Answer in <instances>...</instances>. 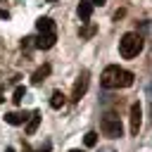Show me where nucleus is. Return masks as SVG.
<instances>
[{
    "label": "nucleus",
    "instance_id": "nucleus-1",
    "mask_svg": "<svg viewBox=\"0 0 152 152\" xmlns=\"http://www.w3.org/2000/svg\"><path fill=\"white\" fill-rule=\"evenodd\" d=\"M133 74L128 71V69H121L119 64H109L104 71H102V76H100V83L104 86V88H128V86H133Z\"/></svg>",
    "mask_w": 152,
    "mask_h": 152
},
{
    "label": "nucleus",
    "instance_id": "nucleus-2",
    "mask_svg": "<svg viewBox=\"0 0 152 152\" xmlns=\"http://www.w3.org/2000/svg\"><path fill=\"white\" fill-rule=\"evenodd\" d=\"M142 50V38L138 33H124L119 40V52L124 59H133L138 57V52Z\"/></svg>",
    "mask_w": 152,
    "mask_h": 152
},
{
    "label": "nucleus",
    "instance_id": "nucleus-3",
    "mask_svg": "<svg viewBox=\"0 0 152 152\" xmlns=\"http://www.w3.org/2000/svg\"><path fill=\"white\" fill-rule=\"evenodd\" d=\"M100 131H102V135H107V138H112V140L124 135V126H121L119 116H114V114L102 116V121H100Z\"/></svg>",
    "mask_w": 152,
    "mask_h": 152
},
{
    "label": "nucleus",
    "instance_id": "nucleus-4",
    "mask_svg": "<svg viewBox=\"0 0 152 152\" xmlns=\"http://www.w3.org/2000/svg\"><path fill=\"white\" fill-rule=\"evenodd\" d=\"M88 78H90V74L83 69V71L78 74L76 83H74V90H71V102H81V97H83V95H86V90H88Z\"/></svg>",
    "mask_w": 152,
    "mask_h": 152
},
{
    "label": "nucleus",
    "instance_id": "nucleus-5",
    "mask_svg": "<svg viewBox=\"0 0 152 152\" xmlns=\"http://www.w3.org/2000/svg\"><path fill=\"white\" fill-rule=\"evenodd\" d=\"M33 40H36L33 45H36L38 50H50V48L57 43V33H55V31H48V33H38V38H33Z\"/></svg>",
    "mask_w": 152,
    "mask_h": 152
},
{
    "label": "nucleus",
    "instance_id": "nucleus-6",
    "mask_svg": "<svg viewBox=\"0 0 152 152\" xmlns=\"http://www.w3.org/2000/svg\"><path fill=\"white\" fill-rule=\"evenodd\" d=\"M140 121H142L140 102H133V104H131V133H133V135H138V131H140Z\"/></svg>",
    "mask_w": 152,
    "mask_h": 152
},
{
    "label": "nucleus",
    "instance_id": "nucleus-7",
    "mask_svg": "<svg viewBox=\"0 0 152 152\" xmlns=\"http://www.w3.org/2000/svg\"><path fill=\"white\" fill-rule=\"evenodd\" d=\"M50 71H52V66H50V64L38 66V69L33 71V76H31V83H33V86H40V83H43V81L50 76Z\"/></svg>",
    "mask_w": 152,
    "mask_h": 152
},
{
    "label": "nucleus",
    "instance_id": "nucleus-8",
    "mask_svg": "<svg viewBox=\"0 0 152 152\" xmlns=\"http://www.w3.org/2000/svg\"><path fill=\"white\" fill-rule=\"evenodd\" d=\"M93 7H95V5H93L90 0H81V2H78V10H76V12H78L81 21H88V19H90V14H93Z\"/></svg>",
    "mask_w": 152,
    "mask_h": 152
},
{
    "label": "nucleus",
    "instance_id": "nucleus-9",
    "mask_svg": "<svg viewBox=\"0 0 152 152\" xmlns=\"http://www.w3.org/2000/svg\"><path fill=\"white\" fill-rule=\"evenodd\" d=\"M36 28H38V33L55 31V21H52L50 17H40V19H36Z\"/></svg>",
    "mask_w": 152,
    "mask_h": 152
},
{
    "label": "nucleus",
    "instance_id": "nucleus-10",
    "mask_svg": "<svg viewBox=\"0 0 152 152\" xmlns=\"http://www.w3.org/2000/svg\"><path fill=\"white\" fill-rule=\"evenodd\" d=\"M26 119H28V114H26V112H10V114H5V121H7V124H12V126L24 124Z\"/></svg>",
    "mask_w": 152,
    "mask_h": 152
},
{
    "label": "nucleus",
    "instance_id": "nucleus-11",
    "mask_svg": "<svg viewBox=\"0 0 152 152\" xmlns=\"http://www.w3.org/2000/svg\"><path fill=\"white\" fill-rule=\"evenodd\" d=\"M64 102H66L64 93H62V90H55V93H52V97H50V107H52V109H62V107H64Z\"/></svg>",
    "mask_w": 152,
    "mask_h": 152
},
{
    "label": "nucleus",
    "instance_id": "nucleus-12",
    "mask_svg": "<svg viewBox=\"0 0 152 152\" xmlns=\"http://www.w3.org/2000/svg\"><path fill=\"white\" fill-rule=\"evenodd\" d=\"M28 116H31V119H28V124H26V133L33 135V133L38 131V126H40V114L33 112V114H28Z\"/></svg>",
    "mask_w": 152,
    "mask_h": 152
},
{
    "label": "nucleus",
    "instance_id": "nucleus-13",
    "mask_svg": "<svg viewBox=\"0 0 152 152\" xmlns=\"http://www.w3.org/2000/svg\"><path fill=\"white\" fill-rule=\"evenodd\" d=\"M24 95H26V88H24V86H17V88H14V93H12V100H14V104H21Z\"/></svg>",
    "mask_w": 152,
    "mask_h": 152
},
{
    "label": "nucleus",
    "instance_id": "nucleus-14",
    "mask_svg": "<svg viewBox=\"0 0 152 152\" xmlns=\"http://www.w3.org/2000/svg\"><path fill=\"white\" fill-rule=\"evenodd\" d=\"M83 142H86V147H95L97 145V133L95 131H88L86 138H83Z\"/></svg>",
    "mask_w": 152,
    "mask_h": 152
},
{
    "label": "nucleus",
    "instance_id": "nucleus-15",
    "mask_svg": "<svg viewBox=\"0 0 152 152\" xmlns=\"http://www.w3.org/2000/svg\"><path fill=\"white\" fill-rule=\"evenodd\" d=\"M93 33H95V26H88L86 31H81V36H83V38H90Z\"/></svg>",
    "mask_w": 152,
    "mask_h": 152
},
{
    "label": "nucleus",
    "instance_id": "nucleus-16",
    "mask_svg": "<svg viewBox=\"0 0 152 152\" xmlns=\"http://www.w3.org/2000/svg\"><path fill=\"white\" fill-rule=\"evenodd\" d=\"M50 147H52V142H45L43 147H38V150H31V152H50Z\"/></svg>",
    "mask_w": 152,
    "mask_h": 152
},
{
    "label": "nucleus",
    "instance_id": "nucleus-17",
    "mask_svg": "<svg viewBox=\"0 0 152 152\" xmlns=\"http://www.w3.org/2000/svg\"><path fill=\"white\" fill-rule=\"evenodd\" d=\"M0 19H10V12L7 10H0Z\"/></svg>",
    "mask_w": 152,
    "mask_h": 152
},
{
    "label": "nucleus",
    "instance_id": "nucleus-18",
    "mask_svg": "<svg viewBox=\"0 0 152 152\" xmlns=\"http://www.w3.org/2000/svg\"><path fill=\"white\" fill-rule=\"evenodd\" d=\"M90 2H93V5H104L107 0H90Z\"/></svg>",
    "mask_w": 152,
    "mask_h": 152
},
{
    "label": "nucleus",
    "instance_id": "nucleus-19",
    "mask_svg": "<svg viewBox=\"0 0 152 152\" xmlns=\"http://www.w3.org/2000/svg\"><path fill=\"white\" fill-rule=\"evenodd\" d=\"M2 152H14V150H12V147H5V150H2Z\"/></svg>",
    "mask_w": 152,
    "mask_h": 152
},
{
    "label": "nucleus",
    "instance_id": "nucleus-20",
    "mask_svg": "<svg viewBox=\"0 0 152 152\" xmlns=\"http://www.w3.org/2000/svg\"><path fill=\"white\" fill-rule=\"evenodd\" d=\"M2 100H5V97H2V90H0V102H2Z\"/></svg>",
    "mask_w": 152,
    "mask_h": 152
},
{
    "label": "nucleus",
    "instance_id": "nucleus-21",
    "mask_svg": "<svg viewBox=\"0 0 152 152\" xmlns=\"http://www.w3.org/2000/svg\"><path fill=\"white\" fill-rule=\"evenodd\" d=\"M69 152H81V150H69Z\"/></svg>",
    "mask_w": 152,
    "mask_h": 152
},
{
    "label": "nucleus",
    "instance_id": "nucleus-22",
    "mask_svg": "<svg viewBox=\"0 0 152 152\" xmlns=\"http://www.w3.org/2000/svg\"><path fill=\"white\" fill-rule=\"evenodd\" d=\"M48 2H57V0H48Z\"/></svg>",
    "mask_w": 152,
    "mask_h": 152
}]
</instances>
